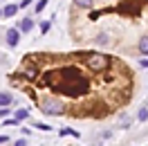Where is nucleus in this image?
Returning a JSON list of instances; mask_svg holds the SVG:
<instances>
[{"label":"nucleus","mask_w":148,"mask_h":146,"mask_svg":"<svg viewBox=\"0 0 148 146\" xmlns=\"http://www.w3.org/2000/svg\"><path fill=\"white\" fill-rule=\"evenodd\" d=\"M141 65H144V67H148V59H144V61H141Z\"/></svg>","instance_id":"nucleus-21"},{"label":"nucleus","mask_w":148,"mask_h":146,"mask_svg":"<svg viewBox=\"0 0 148 146\" xmlns=\"http://www.w3.org/2000/svg\"><path fill=\"white\" fill-rule=\"evenodd\" d=\"M38 128H40V130H52V126H47V124H36Z\"/></svg>","instance_id":"nucleus-15"},{"label":"nucleus","mask_w":148,"mask_h":146,"mask_svg":"<svg viewBox=\"0 0 148 146\" xmlns=\"http://www.w3.org/2000/svg\"><path fill=\"white\" fill-rule=\"evenodd\" d=\"M47 29H49V23H43V25H40V32H43V34H45Z\"/></svg>","instance_id":"nucleus-16"},{"label":"nucleus","mask_w":148,"mask_h":146,"mask_svg":"<svg viewBox=\"0 0 148 146\" xmlns=\"http://www.w3.org/2000/svg\"><path fill=\"white\" fill-rule=\"evenodd\" d=\"M45 5H47V0H38V5H36V14H40V11L45 9Z\"/></svg>","instance_id":"nucleus-12"},{"label":"nucleus","mask_w":148,"mask_h":146,"mask_svg":"<svg viewBox=\"0 0 148 146\" xmlns=\"http://www.w3.org/2000/svg\"><path fill=\"white\" fill-rule=\"evenodd\" d=\"M40 110H43L45 115H63V112H65V106L58 99H45Z\"/></svg>","instance_id":"nucleus-3"},{"label":"nucleus","mask_w":148,"mask_h":146,"mask_svg":"<svg viewBox=\"0 0 148 146\" xmlns=\"http://www.w3.org/2000/svg\"><path fill=\"white\" fill-rule=\"evenodd\" d=\"M74 5L76 7H83V9H92L94 0H74Z\"/></svg>","instance_id":"nucleus-7"},{"label":"nucleus","mask_w":148,"mask_h":146,"mask_svg":"<svg viewBox=\"0 0 148 146\" xmlns=\"http://www.w3.org/2000/svg\"><path fill=\"white\" fill-rule=\"evenodd\" d=\"M29 5H32V0H23L20 2V7H29Z\"/></svg>","instance_id":"nucleus-18"},{"label":"nucleus","mask_w":148,"mask_h":146,"mask_svg":"<svg viewBox=\"0 0 148 146\" xmlns=\"http://www.w3.org/2000/svg\"><path fill=\"white\" fill-rule=\"evenodd\" d=\"M110 65V59L106 54H92L88 56V67L92 70V72H101V70H106Z\"/></svg>","instance_id":"nucleus-2"},{"label":"nucleus","mask_w":148,"mask_h":146,"mask_svg":"<svg viewBox=\"0 0 148 146\" xmlns=\"http://www.w3.org/2000/svg\"><path fill=\"white\" fill-rule=\"evenodd\" d=\"M32 27H34V20H32V18H23V23H20V29H18V32L27 34V32H32Z\"/></svg>","instance_id":"nucleus-6"},{"label":"nucleus","mask_w":148,"mask_h":146,"mask_svg":"<svg viewBox=\"0 0 148 146\" xmlns=\"http://www.w3.org/2000/svg\"><path fill=\"white\" fill-rule=\"evenodd\" d=\"M139 54H148V36H141L139 41Z\"/></svg>","instance_id":"nucleus-8"},{"label":"nucleus","mask_w":148,"mask_h":146,"mask_svg":"<svg viewBox=\"0 0 148 146\" xmlns=\"http://www.w3.org/2000/svg\"><path fill=\"white\" fill-rule=\"evenodd\" d=\"M139 119H141V121H146V119H148V110H146V108L139 110Z\"/></svg>","instance_id":"nucleus-13"},{"label":"nucleus","mask_w":148,"mask_h":146,"mask_svg":"<svg viewBox=\"0 0 148 146\" xmlns=\"http://www.w3.org/2000/svg\"><path fill=\"white\" fill-rule=\"evenodd\" d=\"M5 142H9V137H7V135H0V144H5Z\"/></svg>","instance_id":"nucleus-19"},{"label":"nucleus","mask_w":148,"mask_h":146,"mask_svg":"<svg viewBox=\"0 0 148 146\" xmlns=\"http://www.w3.org/2000/svg\"><path fill=\"white\" fill-rule=\"evenodd\" d=\"M9 103H11V94L0 92V106H9Z\"/></svg>","instance_id":"nucleus-9"},{"label":"nucleus","mask_w":148,"mask_h":146,"mask_svg":"<svg viewBox=\"0 0 148 146\" xmlns=\"http://www.w3.org/2000/svg\"><path fill=\"white\" fill-rule=\"evenodd\" d=\"M16 146H27V142H25V139H18V142H16Z\"/></svg>","instance_id":"nucleus-20"},{"label":"nucleus","mask_w":148,"mask_h":146,"mask_svg":"<svg viewBox=\"0 0 148 146\" xmlns=\"http://www.w3.org/2000/svg\"><path fill=\"white\" fill-rule=\"evenodd\" d=\"M27 117H29L27 110H18V112H16V121H23V119H27Z\"/></svg>","instance_id":"nucleus-11"},{"label":"nucleus","mask_w":148,"mask_h":146,"mask_svg":"<svg viewBox=\"0 0 148 146\" xmlns=\"http://www.w3.org/2000/svg\"><path fill=\"white\" fill-rule=\"evenodd\" d=\"M0 18H2V9H0Z\"/></svg>","instance_id":"nucleus-22"},{"label":"nucleus","mask_w":148,"mask_h":146,"mask_svg":"<svg viewBox=\"0 0 148 146\" xmlns=\"http://www.w3.org/2000/svg\"><path fill=\"white\" fill-rule=\"evenodd\" d=\"M7 112H9V110H7V108H2V106H0V117H5Z\"/></svg>","instance_id":"nucleus-17"},{"label":"nucleus","mask_w":148,"mask_h":146,"mask_svg":"<svg viewBox=\"0 0 148 146\" xmlns=\"http://www.w3.org/2000/svg\"><path fill=\"white\" fill-rule=\"evenodd\" d=\"M97 43H99V45H103V43H108V36H106V34H99V38H97Z\"/></svg>","instance_id":"nucleus-14"},{"label":"nucleus","mask_w":148,"mask_h":146,"mask_svg":"<svg viewBox=\"0 0 148 146\" xmlns=\"http://www.w3.org/2000/svg\"><path fill=\"white\" fill-rule=\"evenodd\" d=\"M16 11H18V5H7V7L2 9V18H11V16H16Z\"/></svg>","instance_id":"nucleus-5"},{"label":"nucleus","mask_w":148,"mask_h":146,"mask_svg":"<svg viewBox=\"0 0 148 146\" xmlns=\"http://www.w3.org/2000/svg\"><path fill=\"white\" fill-rule=\"evenodd\" d=\"M18 36H20L18 29H9V32H7V45L16 47V45H18Z\"/></svg>","instance_id":"nucleus-4"},{"label":"nucleus","mask_w":148,"mask_h":146,"mask_svg":"<svg viewBox=\"0 0 148 146\" xmlns=\"http://www.w3.org/2000/svg\"><path fill=\"white\" fill-rule=\"evenodd\" d=\"M36 72H38L36 67H32V65H29V67H25V72H23V74H25L27 79H34V76H36Z\"/></svg>","instance_id":"nucleus-10"},{"label":"nucleus","mask_w":148,"mask_h":146,"mask_svg":"<svg viewBox=\"0 0 148 146\" xmlns=\"http://www.w3.org/2000/svg\"><path fill=\"white\" fill-rule=\"evenodd\" d=\"M56 90L74 97L76 92L88 90V79H85L76 67H74V70H63V72H61V81L56 83Z\"/></svg>","instance_id":"nucleus-1"}]
</instances>
